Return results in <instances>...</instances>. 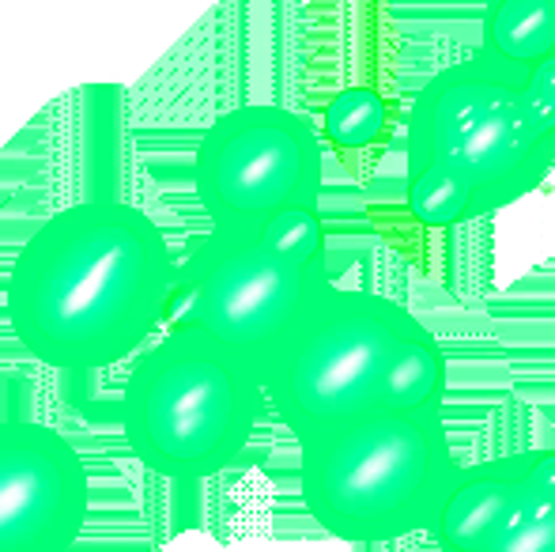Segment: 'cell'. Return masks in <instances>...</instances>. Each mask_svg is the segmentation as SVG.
<instances>
[{
	"label": "cell",
	"mask_w": 555,
	"mask_h": 552,
	"mask_svg": "<svg viewBox=\"0 0 555 552\" xmlns=\"http://www.w3.org/2000/svg\"><path fill=\"white\" fill-rule=\"evenodd\" d=\"M178 261L140 205L88 197L53 213L4 280L12 337L57 371L129 363L167 330Z\"/></svg>",
	"instance_id": "cell-1"
},
{
	"label": "cell",
	"mask_w": 555,
	"mask_h": 552,
	"mask_svg": "<svg viewBox=\"0 0 555 552\" xmlns=\"http://www.w3.org/2000/svg\"><path fill=\"white\" fill-rule=\"evenodd\" d=\"M457 473L439 409H371L299 442L307 515L351 545L431 530Z\"/></svg>",
	"instance_id": "cell-2"
},
{
	"label": "cell",
	"mask_w": 555,
	"mask_h": 552,
	"mask_svg": "<svg viewBox=\"0 0 555 552\" xmlns=\"http://www.w3.org/2000/svg\"><path fill=\"white\" fill-rule=\"evenodd\" d=\"M264 424L249 356L190 325H167L132 360L121 390L129 450L163 477H216L242 462Z\"/></svg>",
	"instance_id": "cell-3"
},
{
	"label": "cell",
	"mask_w": 555,
	"mask_h": 552,
	"mask_svg": "<svg viewBox=\"0 0 555 552\" xmlns=\"http://www.w3.org/2000/svg\"><path fill=\"white\" fill-rule=\"evenodd\" d=\"M330 287L322 213H292L264 228H212L178 266L167 325L201 330L257 363Z\"/></svg>",
	"instance_id": "cell-4"
},
{
	"label": "cell",
	"mask_w": 555,
	"mask_h": 552,
	"mask_svg": "<svg viewBox=\"0 0 555 552\" xmlns=\"http://www.w3.org/2000/svg\"><path fill=\"white\" fill-rule=\"evenodd\" d=\"M409 163L457 178L480 216L533 193L555 167V137L529 99V73L483 50L427 80L412 106Z\"/></svg>",
	"instance_id": "cell-5"
},
{
	"label": "cell",
	"mask_w": 555,
	"mask_h": 552,
	"mask_svg": "<svg viewBox=\"0 0 555 552\" xmlns=\"http://www.w3.org/2000/svg\"><path fill=\"white\" fill-rule=\"evenodd\" d=\"M389 307L371 292L330 287L257 360L264 424L310 439L382 406L389 368Z\"/></svg>",
	"instance_id": "cell-6"
},
{
	"label": "cell",
	"mask_w": 555,
	"mask_h": 552,
	"mask_svg": "<svg viewBox=\"0 0 555 552\" xmlns=\"http://www.w3.org/2000/svg\"><path fill=\"white\" fill-rule=\"evenodd\" d=\"M193 190L216 231L318 213L322 144L310 121L269 103L234 106L193 147Z\"/></svg>",
	"instance_id": "cell-7"
},
{
	"label": "cell",
	"mask_w": 555,
	"mask_h": 552,
	"mask_svg": "<svg viewBox=\"0 0 555 552\" xmlns=\"http://www.w3.org/2000/svg\"><path fill=\"white\" fill-rule=\"evenodd\" d=\"M88 508V465L65 432L0 420V552H68Z\"/></svg>",
	"instance_id": "cell-8"
},
{
	"label": "cell",
	"mask_w": 555,
	"mask_h": 552,
	"mask_svg": "<svg viewBox=\"0 0 555 552\" xmlns=\"http://www.w3.org/2000/svg\"><path fill=\"white\" fill-rule=\"evenodd\" d=\"M529 473V454H506L495 462H480L473 470H461L453 488L446 492L439 518L431 534L442 552H480L488 534L518 496L521 480Z\"/></svg>",
	"instance_id": "cell-9"
},
{
	"label": "cell",
	"mask_w": 555,
	"mask_h": 552,
	"mask_svg": "<svg viewBox=\"0 0 555 552\" xmlns=\"http://www.w3.org/2000/svg\"><path fill=\"white\" fill-rule=\"evenodd\" d=\"M446 360L439 341L409 307H389V368L378 409H439Z\"/></svg>",
	"instance_id": "cell-10"
},
{
	"label": "cell",
	"mask_w": 555,
	"mask_h": 552,
	"mask_svg": "<svg viewBox=\"0 0 555 552\" xmlns=\"http://www.w3.org/2000/svg\"><path fill=\"white\" fill-rule=\"evenodd\" d=\"M488 57L521 73H533L555 57V0H499L483 12V42Z\"/></svg>",
	"instance_id": "cell-11"
},
{
	"label": "cell",
	"mask_w": 555,
	"mask_h": 552,
	"mask_svg": "<svg viewBox=\"0 0 555 552\" xmlns=\"http://www.w3.org/2000/svg\"><path fill=\"white\" fill-rule=\"evenodd\" d=\"M480 552H555V488L537 480L533 454H529V473L518 496L503 511Z\"/></svg>",
	"instance_id": "cell-12"
},
{
	"label": "cell",
	"mask_w": 555,
	"mask_h": 552,
	"mask_svg": "<svg viewBox=\"0 0 555 552\" xmlns=\"http://www.w3.org/2000/svg\"><path fill=\"white\" fill-rule=\"evenodd\" d=\"M389 126V106L374 88H348L325 106V137L344 152L378 144Z\"/></svg>",
	"instance_id": "cell-13"
},
{
	"label": "cell",
	"mask_w": 555,
	"mask_h": 552,
	"mask_svg": "<svg viewBox=\"0 0 555 552\" xmlns=\"http://www.w3.org/2000/svg\"><path fill=\"white\" fill-rule=\"evenodd\" d=\"M409 208L427 228H453L473 216H480L468 201V193L446 170L431 163H409Z\"/></svg>",
	"instance_id": "cell-14"
},
{
	"label": "cell",
	"mask_w": 555,
	"mask_h": 552,
	"mask_svg": "<svg viewBox=\"0 0 555 552\" xmlns=\"http://www.w3.org/2000/svg\"><path fill=\"white\" fill-rule=\"evenodd\" d=\"M529 99H533L541 126L555 137V57H548L544 65H537L529 73Z\"/></svg>",
	"instance_id": "cell-15"
}]
</instances>
